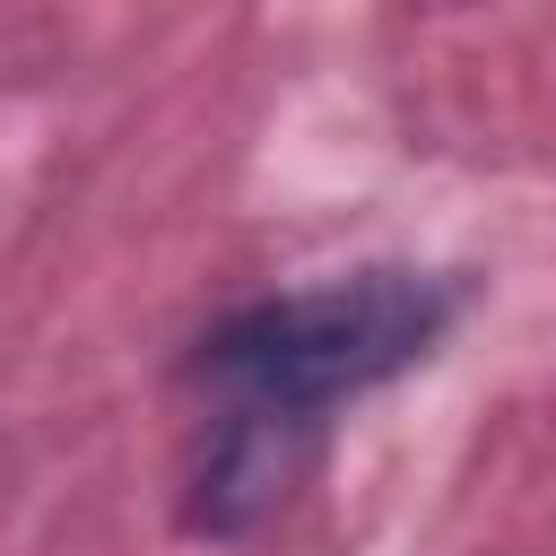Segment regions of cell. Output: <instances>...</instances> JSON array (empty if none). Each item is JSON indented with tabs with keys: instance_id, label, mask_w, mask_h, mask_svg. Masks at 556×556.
<instances>
[{
	"instance_id": "1",
	"label": "cell",
	"mask_w": 556,
	"mask_h": 556,
	"mask_svg": "<svg viewBox=\"0 0 556 556\" xmlns=\"http://www.w3.org/2000/svg\"><path fill=\"white\" fill-rule=\"evenodd\" d=\"M452 321H460V278L348 269V278H321V287H287V295L235 304L226 321L200 330L182 374L200 391H217V408L321 434L339 400H365L391 374L426 365Z\"/></svg>"
},
{
	"instance_id": "2",
	"label": "cell",
	"mask_w": 556,
	"mask_h": 556,
	"mask_svg": "<svg viewBox=\"0 0 556 556\" xmlns=\"http://www.w3.org/2000/svg\"><path fill=\"white\" fill-rule=\"evenodd\" d=\"M313 443L321 434H295L278 417H243V408H217L200 460H191V504L182 521L208 530V539H252L287 513V495L304 486L313 469Z\"/></svg>"
}]
</instances>
